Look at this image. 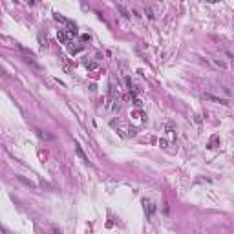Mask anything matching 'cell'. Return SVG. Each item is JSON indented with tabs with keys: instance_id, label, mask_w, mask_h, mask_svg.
<instances>
[{
	"instance_id": "cell-1",
	"label": "cell",
	"mask_w": 234,
	"mask_h": 234,
	"mask_svg": "<svg viewBox=\"0 0 234 234\" xmlns=\"http://www.w3.org/2000/svg\"><path fill=\"white\" fill-rule=\"evenodd\" d=\"M143 205H145V212H146V218H152V214L156 212V205L152 203V201H143Z\"/></svg>"
},
{
	"instance_id": "cell-2",
	"label": "cell",
	"mask_w": 234,
	"mask_h": 234,
	"mask_svg": "<svg viewBox=\"0 0 234 234\" xmlns=\"http://www.w3.org/2000/svg\"><path fill=\"white\" fill-rule=\"evenodd\" d=\"M75 152H77V156H79V157H81V159H83L84 163H88V165H90V161H88V156L83 152V148H81V145H79L77 141H75Z\"/></svg>"
},
{
	"instance_id": "cell-3",
	"label": "cell",
	"mask_w": 234,
	"mask_h": 234,
	"mask_svg": "<svg viewBox=\"0 0 234 234\" xmlns=\"http://www.w3.org/2000/svg\"><path fill=\"white\" fill-rule=\"evenodd\" d=\"M203 97H205V99H209V101L220 103V104H229V101H227V99H221V97H214V95H210V93H205Z\"/></svg>"
},
{
	"instance_id": "cell-4",
	"label": "cell",
	"mask_w": 234,
	"mask_h": 234,
	"mask_svg": "<svg viewBox=\"0 0 234 234\" xmlns=\"http://www.w3.org/2000/svg\"><path fill=\"white\" fill-rule=\"evenodd\" d=\"M57 39L61 40L62 44H68V33L64 31V29H58V33H57Z\"/></svg>"
},
{
	"instance_id": "cell-5",
	"label": "cell",
	"mask_w": 234,
	"mask_h": 234,
	"mask_svg": "<svg viewBox=\"0 0 234 234\" xmlns=\"http://www.w3.org/2000/svg\"><path fill=\"white\" fill-rule=\"evenodd\" d=\"M214 66L216 68H220V70H227V68H229V64H227L225 61H221V58H214Z\"/></svg>"
},
{
	"instance_id": "cell-6",
	"label": "cell",
	"mask_w": 234,
	"mask_h": 234,
	"mask_svg": "<svg viewBox=\"0 0 234 234\" xmlns=\"http://www.w3.org/2000/svg\"><path fill=\"white\" fill-rule=\"evenodd\" d=\"M53 19H55L57 22H61V24H66V26L70 24V20L66 19V17H62L61 13H53Z\"/></svg>"
},
{
	"instance_id": "cell-7",
	"label": "cell",
	"mask_w": 234,
	"mask_h": 234,
	"mask_svg": "<svg viewBox=\"0 0 234 234\" xmlns=\"http://www.w3.org/2000/svg\"><path fill=\"white\" fill-rule=\"evenodd\" d=\"M35 132H37V136H39L40 139H53V136H50V134H46V132H42V130H39V128H37Z\"/></svg>"
},
{
	"instance_id": "cell-8",
	"label": "cell",
	"mask_w": 234,
	"mask_h": 234,
	"mask_svg": "<svg viewBox=\"0 0 234 234\" xmlns=\"http://www.w3.org/2000/svg\"><path fill=\"white\" fill-rule=\"evenodd\" d=\"M68 51H70V55H75V53H79V51H83V46H70Z\"/></svg>"
},
{
	"instance_id": "cell-9",
	"label": "cell",
	"mask_w": 234,
	"mask_h": 234,
	"mask_svg": "<svg viewBox=\"0 0 234 234\" xmlns=\"http://www.w3.org/2000/svg\"><path fill=\"white\" fill-rule=\"evenodd\" d=\"M19 179H20L24 185H28V187H31V189H35V183H33V181H29V179H26L24 176H19Z\"/></svg>"
},
{
	"instance_id": "cell-10",
	"label": "cell",
	"mask_w": 234,
	"mask_h": 234,
	"mask_svg": "<svg viewBox=\"0 0 234 234\" xmlns=\"http://www.w3.org/2000/svg\"><path fill=\"white\" fill-rule=\"evenodd\" d=\"M86 68L93 72V70H97V68H99V64H97V62H88V61H86Z\"/></svg>"
},
{
	"instance_id": "cell-11",
	"label": "cell",
	"mask_w": 234,
	"mask_h": 234,
	"mask_svg": "<svg viewBox=\"0 0 234 234\" xmlns=\"http://www.w3.org/2000/svg\"><path fill=\"white\" fill-rule=\"evenodd\" d=\"M216 143H218V136H212L210 137V143H209V148H214Z\"/></svg>"
},
{
	"instance_id": "cell-12",
	"label": "cell",
	"mask_w": 234,
	"mask_h": 234,
	"mask_svg": "<svg viewBox=\"0 0 234 234\" xmlns=\"http://www.w3.org/2000/svg\"><path fill=\"white\" fill-rule=\"evenodd\" d=\"M117 9H119V11H121V13H123V15H125V17H130V13H128V11H126L125 8H123V6H121V4H117Z\"/></svg>"
},
{
	"instance_id": "cell-13",
	"label": "cell",
	"mask_w": 234,
	"mask_h": 234,
	"mask_svg": "<svg viewBox=\"0 0 234 234\" xmlns=\"http://www.w3.org/2000/svg\"><path fill=\"white\" fill-rule=\"evenodd\" d=\"M134 104H136V106H137V108H141V106H143V103H141V99H137V97H136V99H134Z\"/></svg>"
},
{
	"instance_id": "cell-14",
	"label": "cell",
	"mask_w": 234,
	"mask_h": 234,
	"mask_svg": "<svg viewBox=\"0 0 234 234\" xmlns=\"http://www.w3.org/2000/svg\"><path fill=\"white\" fill-rule=\"evenodd\" d=\"M55 234H61V231H55Z\"/></svg>"
}]
</instances>
